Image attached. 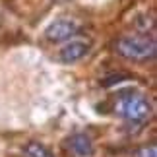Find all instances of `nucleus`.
I'll return each instance as SVG.
<instances>
[{"mask_svg": "<svg viewBox=\"0 0 157 157\" xmlns=\"http://www.w3.org/2000/svg\"><path fill=\"white\" fill-rule=\"evenodd\" d=\"M68 147H70V151L74 155H78V157H91L93 151H95L91 138L87 134H83V132L72 134L68 138Z\"/></svg>", "mask_w": 157, "mask_h": 157, "instance_id": "39448f33", "label": "nucleus"}, {"mask_svg": "<svg viewBox=\"0 0 157 157\" xmlns=\"http://www.w3.org/2000/svg\"><path fill=\"white\" fill-rule=\"evenodd\" d=\"M114 51L128 60H153L157 54V45L153 37L147 35H124L114 41Z\"/></svg>", "mask_w": 157, "mask_h": 157, "instance_id": "f257e3e1", "label": "nucleus"}, {"mask_svg": "<svg viewBox=\"0 0 157 157\" xmlns=\"http://www.w3.org/2000/svg\"><path fill=\"white\" fill-rule=\"evenodd\" d=\"M114 111L130 122H144L151 114V103L140 91H122L118 95Z\"/></svg>", "mask_w": 157, "mask_h": 157, "instance_id": "f03ea898", "label": "nucleus"}, {"mask_svg": "<svg viewBox=\"0 0 157 157\" xmlns=\"http://www.w3.org/2000/svg\"><path fill=\"white\" fill-rule=\"evenodd\" d=\"M111 78H113V80H105L103 86H113L114 82L118 83V82H122V80H126V78H130V76L128 74H117V76H111Z\"/></svg>", "mask_w": 157, "mask_h": 157, "instance_id": "6e6552de", "label": "nucleus"}, {"mask_svg": "<svg viewBox=\"0 0 157 157\" xmlns=\"http://www.w3.org/2000/svg\"><path fill=\"white\" fill-rule=\"evenodd\" d=\"M78 23L74 20H54L49 27L45 29V37L51 43H60V41H68L72 35H76Z\"/></svg>", "mask_w": 157, "mask_h": 157, "instance_id": "20e7f679", "label": "nucleus"}, {"mask_svg": "<svg viewBox=\"0 0 157 157\" xmlns=\"http://www.w3.org/2000/svg\"><path fill=\"white\" fill-rule=\"evenodd\" d=\"M89 49H91V43L87 39H70L64 47H60L58 58L64 64H72V62L82 60L89 52Z\"/></svg>", "mask_w": 157, "mask_h": 157, "instance_id": "7ed1b4c3", "label": "nucleus"}, {"mask_svg": "<svg viewBox=\"0 0 157 157\" xmlns=\"http://www.w3.org/2000/svg\"><path fill=\"white\" fill-rule=\"evenodd\" d=\"M23 153H25V157H54L49 147H45L43 144H39L35 140L27 142L23 146Z\"/></svg>", "mask_w": 157, "mask_h": 157, "instance_id": "423d86ee", "label": "nucleus"}, {"mask_svg": "<svg viewBox=\"0 0 157 157\" xmlns=\"http://www.w3.org/2000/svg\"><path fill=\"white\" fill-rule=\"evenodd\" d=\"M136 157H157V147L155 144H149V146H144L136 151Z\"/></svg>", "mask_w": 157, "mask_h": 157, "instance_id": "0eeeda50", "label": "nucleus"}]
</instances>
